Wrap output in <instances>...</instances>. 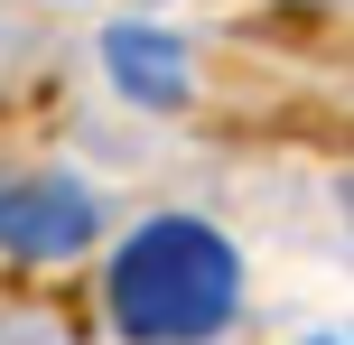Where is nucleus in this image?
Returning <instances> with one entry per match:
<instances>
[{"label": "nucleus", "mask_w": 354, "mask_h": 345, "mask_svg": "<svg viewBox=\"0 0 354 345\" xmlns=\"http://www.w3.org/2000/svg\"><path fill=\"white\" fill-rule=\"evenodd\" d=\"M93 243V196L75 178H56V168H37V178H0V252L19 261H66Z\"/></svg>", "instance_id": "obj_2"}, {"label": "nucleus", "mask_w": 354, "mask_h": 345, "mask_svg": "<svg viewBox=\"0 0 354 345\" xmlns=\"http://www.w3.org/2000/svg\"><path fill=\"white\" fill-rule=\"evenodd\" d=\"M103 66H112V84L131 93V103H159V112H177L187 103V47H177L168 28H140V19H122V28L103 37Z\"/></svg>", "instance_id": "obj_3"}, {"label": "nucleus", "mask_w": 354, "mask_h": 345, "mask_svg": "<svg viewBox=\"0 0 354 345\" xmlns=\"http://www.w3.org/2000/svg\"><path fill=\"white\" fill-rule=\"evenodd\" d=\"M103 299L122 317V336H140V345H205L243 308V252L196 215H149L112 252Z\"/></svg>", "instance_id": "obj_1"}]
</instances>
